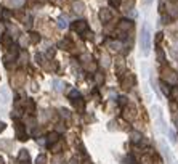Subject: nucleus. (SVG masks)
Masks as SVG:
<instances>
[{
  "label": "nucleus",
  "instance_id": "1",
  "mask_svg": "<svg viewBox=\"0 0 178 164\" xmlns=\"http://www.w3.org/2000/svg\"><path fill=\"white\" fill-rule=\"evenodd\" d=\"M140 45H141V52L143 55H148L149 48H151V32H149L148 26L141 27V34H140Z\"/></svg>",
  "mask_w": 178,
  "mask_h": 164
},
{
  "label": "nucleus",
  "instance_id": "2",
  "mask_svg": "<svg viewBox=\"0 0 178 164\" xmlns=\"http://www.w3.org/2000/svg\"><path fill=\"white\" fill-rule=\"evenodd\" d=\"M15 132H16V138H19V140H27L26 127L21 124V122H15Z\"/></svg>",
  "mask_w": 178,
  "mask_h": 164
},
{
  "label": "nucleus",
  "instance_id": "3",
  "mask_svg": "<svg viewBox=\"0 0 178 164\" xmlns=\"http://www.w3.org/2000/svg\"><path fill=\"white\" fill-rule=\"evenodd\" d=\"M71 27H72V31H76V32H85V31L88 29V24H87V21L80 19V21H74L72 24H71Z\"/></svg>",
  "mask_w": 178,
  "mask_h": 164
},
{
  "label": "nucleus",
  "instance_id": "4",
  "mask_svg": "<svg viewBox=\"0 0 178 164\" xmlns=\"http://www.w3.org/2000/svg\"><path fill=\"white\" fill-rule=\"evenodd\" d=\"M122 87L125 88V90H130V88H132V85L135 84V77L132 76V74H127V76L125 77H122Z\"/></svg>",
  "mask_w": 178,
  "mask_h": 164
},
{
  "label": "nucleus",
  "instance_id": "5",
  "mask_svg": "<svg viewBox=\"0 0 178 164\" xmlns=\"http://www.w3.org/2000/svg\"><path fill=\"white\" fill-rule=\"evenodd\" d=\"M132 27H133V23L130 21V19H122V21L117 24V29L122 31V32H127V31H130Z\"/></svg>",
  "mask_w": 178,
  "mask_h": 164
},
{
  "label": "nucleus",
  "instance_id": "6",
  "mask_svg": "<svg viewBox=\"0 0 178 164\" xmlns=\"http://www.w3.org/2000/svg\"><path fill=\"white\" fill-rule=\"evenodd\" d=\"M164 79H165L167 82H175L177 76H175V73H173L170 68H165V69H164Z\"/></svg>",
  "mask_w": 178,
  "mask_h": 164
},
{
  "label": "nucleus",
  "instance_id": "7",
  "mask_svg": "<svg viewBox=\"0 0 178 164\" xmlns=\"http://www.w3.org/2000/svg\"><path fill=\"white\" fill-rule=\"evenodd\" d=\"M111 18H112V13L109 11L108 8H101L100 10V19H101L103 23H108Z\"/></svg>",
  "mask_w": 178,
  "mask_h": 164
},
{
  "label": "nucleus",
  "instance_id": "8",
  "mask_svg": "<svg viewBox=\"0 0 178 164\" xmlns=\"http://www.w3.org/2000/svg\"><path fill=\"white\" fill-rule=\"evenodd\" d=\"M0 42H2V45L5 47V48H10V47L13 45V36H8V34H5V36L0 39Z\"/></svg>",
  "mask_w": 178,
  "mask_h": 164
},
{
  "label": "nucleus",
  "instance_id": "9",
  "mask_svg": "<svg viewBox=\"0 0 178 164\" xmlns=\"http://www.w3.org/2000/svg\"><path fill=\"white\" fill-rule=\"evenodd\" d=\"M58 140H60V134H58V132H50V134L47 135V143H48V145H55Z\"/></svg>",
  "mask_w": 178,
  "mask_h": 164
},
{
  "label": "nucleus",
  "instance_id": "10",
  "mask_svg": "<svg viewBox=\"0 0 178 164\" xmlns=\"http://www.w3.org/2000/svg\"><path fill=\"white\" fill-rule=\"evenodd\" d=\"M135 116H136L135 108H125V109H124V118L127 119V121H132Z\"/></svg>",
  "mask_w": 178,
  "mask_h": 164
},
{
  "label": "nucleus",
  "instance_id": "11",
  "mask_svg": "<svg viewBox=\"0 0 178 164\" xmlns=\"http://www.w3.org/2000/svg\"><path fill=\"white\" fill-rule=\"evenodd\" d=\"M24 108H26V111L29 113V114H32L34 113V109H35V103H34L30 98H27V100L24 101Z\"/></svg>",
  "mask_w": 178,
  "mask_h": 164
},
{
  "label": "nucleus",
  "instance_id": "12",
  "mask_svg": "<svg viewBox=\"0 0 178 164\" xmlns=\"http://www.w3.org/2000/svg\"><path fill=\"white\" fill-rule=\"evenodd\" d=\"M84 10H85L84 2H80V0L74 2V11H76V13H84Z\"/></svg>",
  "mask_w": 178,
  "mask_h": 164
},
{
  "label": "nucleus",
  "instance_id": "13",
  "mask_svg": "<svg viewBox=\"0 0 178 164\" xmlns=\"http://www.w3.org/2000/svg\"><path fill=\"white\" fill-rule=\"evenodd\" d=\"M18 159L21 163H24V161L27 163V161H29V153H27L26 150H21V151H19V155H18Z\"/></svg>",
  "mask_w": 178,
  "mask_h": 164
},
{
  "label": "nucleus",
  "instance_id": "14",
  "mask_svg": "<svg viewBox=\"0 0 178 164\" xmlns=\"http://www.w3.org/2000/svg\"><path fill=\"white\" fill-rule=\"evenodd\" d=\"M29 40H30V43H39L40 42V36L37 32H30L29 34Z\"/></svg>",
  "mask_w": 178,
  "mask_h": 164
},
{
  "label": "nucleus",
  "instance_id": "15",
  "mask_svg": "<svg viewBox=\"0 0 178 164\" xmlns=\"http://www.w3.org/2000/svg\"><path fill=\"white\" fill-rule=\"evenodd\" d=\"M95 82H96L98 85H101L103 82H104V74H101V73H95Z\"/></svg>",
  "mask_w": 178,
  "mask_h": 164
},
{
  "label": "nucleus",
  "instance_id": "16",
  "mask_svg": "<svg viewBox=\"0 0 178 164\" xmlns=\"http://www.w3.org/2000/svg\"><path fill=\"white\" fill-rule=\"evenodd\" d=\"M72 101H74V106H76L77 109H80V111H82V109H84L85 103H84V101H82V98H80V97H79L77 100H72Z\"/></svg>",
  "mask_w": 178,
  "mask_h": 164
},
{
  "label": "nucleus",
  "instance_id": "17",
  "mask_svg": "<svg viewBox=\"0 0 178 164\" xmlns=\"http://www.w3.org/2000/svg\"><path fill=\"white\" fill-rule=\"evenodd\" d=\"M130 137H132V142H133V143H138L140 140L143 138V137H141V134H140V132H132V135H130Z\"/></svg>",
  "mask_w": 178,
  "mask_h": 164
},
{
  "label": "nucleus",
  "instance_id": "18",
  "mask_svg": "<svg viewBox=\"0 0 178 164\" xmlns=\"http://www.w3.org/2000/svg\"><path fill=\"white\" fill-rule=\"evenodd\" d=\"M58 26H60L61 29H66V27H67V19L63 18V16H61V18H58Z\"/></svg>",
  "mask_w": 178,
  "mask_h": 164
},
{
  "label": "nucleus",
  "instance_id": "19",
  "mask_svg": "<svg viewBox=\"0 0 178 164\" xmlns=\"http://www.w3.org/2000/svg\"><path fill=\"white\" fill-rule=\"evenodd\" d=\"M108 45H109V48H111V50H116V52H117V50L122 47V45H121V42H109Z\"/></svg>",
  "mask_w": 178,
  "mask_h": 164
},
{
  "label": "nucleus",
  "instance_id": "20",
  "mask_svg": "<svg viewBox=\"0 0 178 164\" xmlns=\"http://www.w3.org/2000/svg\"><path fill=\"white\" fill-rule=\"evenodd\" d=\"M53 85H55V90H56V92H61V90H63V82H61V81H56V79H55V81H53Z\"/></svg>",
  "mask_w": 178,
  "mask_h": 164
},
{
  "label": "nucleus",
  "instance_id": "21",
  "mask_svg": "<svg viewBox=\"0 0 178 164\" xmlns=\"http://www.w3.org/2000/svg\"><path fill=\"white\" fill-rule=\"evenodd\" d=\"M35 164H47V156L45 155H39L35 159Z\"/></svg>",
  "mask_w": 178,
  "mask_h": 164
},
{
  "label": "nucleus",
  "instance_id": "22",
  "mask_svg": "<svg viewBox=\"0 0 178 164\" xmlns=\"http://www.w3.org/2000/svg\"><path fill=\"white\" fill-rule=\"evenodd\" d=\"M60 47H61L63 50H71V47H72V45H71L69 40H63V42L60 43Z\"/></svg>",
  "mask_w": 178,
  "mask_h": 164
},
{
  "label": "nucleus",
  "instance_id": "23",
  "mask_svg": "<svg viewBox=\"0 0 178 164\" xmlns=\"http://www.w3.org/2000/svg\"><path fill=\"white\" fill-rule=\"evenodd\" d=\"M160 87H162L164 95H170V88H169V85H167L165 82H162V84H160Z\"/></svg>",
  "mask_w": 178,
  "mask_h": 164
},
{
  "label": "nucleus",
  "instance_id": "24",
  "mask_svg": "<svg viewBox=\"0 0 178 164\" xmlns=\"http://www.w3.org/2000/svg\"><path fill=\"white\" fill-rule=\"evenodd\" d=\"M170 95H172V97L175 98V100H178V85H175V87H173L172 90H170Z\"/></svg>",
  "mask_w": 178,
  "mask_h": 164
},
{
  "label": "nucleus",
  "instance_id": "25",
  "mask_svg": "<svg viewBox=\"0 0 178 164\" xmlns=\"http://www.w3.org/2000/svg\"><path fill=\"white\" fill-rule=\"evenodd\" d=\"M79 97H80V93H79L77 90H72V92L69 93V98H71V100H77Z\"/></svg>",
  "mask_w": 178,
  "mask_h": 164
},
{
  "label": "nucleus",
  "instance_id": "26",
  "mask_svg": "<svg viewBox=\"0 0 178 164\" xmlns=\"http://www.w3.org/2000/svg\"><path fill=\"white\" fill-rule=\"evenodd\" d=\"M141 164H152V159L149 156H143L141 158Z\"/></svg>",
  "mask_w": 178,
  "mask_h": 164
},
{
  "label": "nucleus",
  "instance_id": "27",
  "mask_svg": "<svg viewBox=\"0 0 178 164\" xmlns=\"http://www.w3.org/2000/svg\"><path fill=\"white\" fill-rule=\"evenodd\" d=\"M21 2H23V0H8V3H10L11 6H18V5H21Z\"/></svg>",
  "mask_w": 178,
  "mask_h": 164
},
{
  "label": "nucleus",
  "instance_id": "28",
  "mask_svg": "<svg viewBox=\"0 0 178 164\" xmlns=\"http://www.w3.org/2000/svg\"><path fill=\"white\" fill-rule=\"evenodd\" d=\"M122 3V0H109V5L111 6H119Z\"/></svg>",
  "mask_w": 178,
  "mask_h": 164
},
{
  "label": "nucleus",
  "instance_id": "29",
  "mask_svg": "<svg viewBox=\"0 0 178 164\" xmlns=\"http://www.w3.org/2000/svg\"><path fill=\"white\" fill-rule=\"evenodd\" d=\"M119 105H121V106H125V105H127V98L125 97H119Z\"/></svg>",
  "mask_w": 178,
  "mask_h": 164
},
{
  "label": "nucleus",
  "instance_id": "30",
  "mask_svg": "<svg viewBox=\"0 0 178 164\" xmlns=\"http://www.w3.org/2000/svg\"><path fill=\"white\" fill-rule=\"evenodd\" d=\"M60 111H61V116H64V118H66V119H67V118H69V116H71V114H69V111H67V109H64V108H61Z\"/></svg>",
  "mask_w": 178,
  "mask_h": 164
},
{
  "label": "nucleus",
  "instance_id": "31",
  "mask_svg": "<svg viewBox=\"0 0 178 164\" xmlns=\"http://www.w3.org/2000/svg\"><path fill=\"white\" fill-rule=\"evenodd\" d=\"M162 36H164L162 32H157V34H156V43H160V40H162Z\"/></svg>",
  "mask_w": 178,
  "mask_h": 164
},
{
  "label": "nucleus",
  "instance_id": "32",
  "mask_svg": "<svg viewBox=\"0 0 178 164\" xmlns=\"http://www.w3.org/2000/svg\"><path fill=\"white\" fill-rule=\"evenodd\" d=\"M121 68H124V60L119 58V60H117V69H121Z\"/></svg>",
  "mask_w": 178,
  "mask_h": 164
},
{
  "label": "nucleus",
  "instance_id": "33",
  "mask_svg": "<svg viewBox=\"0 0 178 164\" xmlns=\"http://www.w3.org/2000/svg\"><path fill=\"white\" fill-rule=\"evenodd\" d=\"M169 135H170V142H173V143H175V142H177V138H175V134H173L172 130H169Z\"/></svg>",
  "mask_w": 178,
  "mask_h": 164
},
{
  "label": "nucleus",
  "instance_id": "34",
  "mask_svg": "<svg viewBox=\"0 0 178 164\" xmlns=\"http://www.w3.org/2000/svg\"><path fill=\"white\" fill-rule=\"evenodd\" d=\"M103 64H104V66H109V60H108V56H103Z\"/></svg>",
  "mask_w": 178,
  "mask_h": 164
},
{
  "label": "nucleus",
  "instance_id": "35",
  "mask_svg": "<svg viewBox=\"0 0 178 164\" xmlns=\"http://www.w3.org/2000/svg\"><path fill=\"white\" fill-rule=\"evenodd\" d=\"M35 2H37V0H26V5H27V6H32Z\"/></svg>",
  "mask_w": 178,
  "mask_h": 164
},
{
  "label": "nucleus",
  "instance_id": "36",
  "mask_svg": "<svg viewBox=\"0 0 178 164\" xmlns=\"http://www.w3.org/2000/svg\"><path fill=\"white\" fill-rule=\"evenodd\" d=\"M47 56H48V58L55 56V50H53V48H51V50H48V52H47Z\"/></svg>",
  "mask_w": 178,
  "mask_h": 164
},
{
  "label": "nucleus",
  "instance_id": "37",
  "mask_svg": "<svg viewBox=\"0 0 178 164\" xmlns=\"http://www.w3.org/2000/svg\"><path fill=\"white\" fill-rule=\"evenodd\" d=\"M3 18H10V11H3Z\"/></svg>",
  "mask_w": 178,
  "mask_h": 164
},
{
  "label": "nucleus",
  "instance_id": "38",
  "mask_svg": "<svg viewBox=\"0 0 178 164\" xmlns=\"http://www.w3.org/2000/svg\"><path fill=\"white\" fill-rule=\"evenodd\" d=\"M3 129H5V124H3V122H0V132H2Z\"/></svg>",
  "mask_w": 178,
  "mask_h": 164
},
{
  "label": "nucleus",
  "instance_id": "39",
  "mask_svg": "<svg viewBox=\"0 0 178 164\" xmlns=\"http://www.w3.org/2000/svg\"><path fill=\"white\" fill-rule=\"evenodd\" d=\"M3 31H5V26H3L2 23H0V32H3Z\"/></svg>",
  "mask_w": 178,
  "mask_h": 164
},
{
  "label": "nucleus",
  "instance_id": "40",
  "mask_svg": "<svg viewBox=\"0 0 178 164\" xmlns=\"http://www.w3.org/2000/svg\"><path fill=\"white\" fill-rule=\"evenodd\" d=\"M177 125H178V118H177Z\"/></svg>",
  "mask_w": 178,
  "mask_h": 164
},
{
  "label": "nucleus",
  "instance_id": "41",
  "mask_svg": "<svg viewBox=\"0 0 178 164\" xmlns=\"http://www.w3.org/2000/svg\"><path fill=\"white\" fill-rule=\"evenodd\" d=\"M148 2H151V0H148Z\"/></svg>",
  "mask_w": 178,
  "mask_h": 164
}]
</instances>
